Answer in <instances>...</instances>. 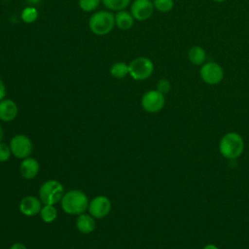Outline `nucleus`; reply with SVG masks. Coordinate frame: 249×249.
<instances>
[{
    "instance_id": "1",
    "label": "nucleus",
    "mask_w": 249,
    "mask_h": 249,
    "mask_svg": "<svg viewBox=\"0 0 249 249\" xmlns=\"http://www.w3.org/2000/svg\"><path fill=\"white\" fill-rule=\"evenodd\" d=\"M61 207L64 212L71 215H80L89 207L87 195L80 190H70L64 194L61 200Z\"/></svg>"
},
{
    "instance_id": "2",
    "label": "nucleus",
    "mask_w": 249,
    "mask_h": 249,
    "mask_svg": "<svg viewBox=\"0 0 249 249\" xmlns=\"http://www.w3.org/2000/svg\"><path fill=\"white\" fill-rule=\"evenodd\" d=\"M115 26V15L109 10H101L92 14L89 19V30L97 35L109 34Z\"/></svg>"
},
{
    "instance_id": "3",
    "label": "nucleus",
    "mask_w": 249,
    "mask_h": 249,
    "mask_svg": "<svg viewBox=\"0 0 249 249\" xmlns=\"http://www.w3.org/2000/svg\"><path fill=\"white\" fill-rule=\"evenodd\" d=\"M243 150V138L236 132H228L220 140L219 151L225 159L235 160L241 156Z\"/></svg>"
},
{
    "instance_id": "4",
    "label": "nucleus",
    "mask_w": 249,
    "mask_h": 249,
    "mask_svg": "<svg viewBox=\"0 0 249 249\" xmlns=\"http://www.w3.org/2000/svg\"><path fill=\"white\" fill-rule=\"evenodd\" d=\"M64 188L57 180H48L40 187L39 198L43 204L54 205L64 196Z\"/></svg>"
},
{
    "instance_id": "5",
    "label": "nucleus",
    "mask_w": 249,
    "mask_h": 249,
    "mask_svg": "<svg viewBox=\"0 0 249 249\" xmlns=\"http://www.w3.org/2000/svg\"><path fill=\"white\" fill-rule=\"evenodd\" d=\"M129 76L135 81H144L154 72L153 61L145 56H139L131 60L128 64Z\"/></svg>"
},
{
    "instance_id": "6",
    "label": "nucleus",
    "mask_w": 249,
    "mask_h": 249,
    "mask_svg": "<svg viewBox=\"0 0 249 249\" xmlns=\"http://www.w3.org/2000/svg\"><path fill=\"white\" fill-rule=\"evenodd\" d=\"M201 80L208 85H217L224 78L223 68L214 61L204 62L199 70Z\"/></svg>"
},
{
    "instance_id": "7",
    "label": "nucleus",
    "mask_w": 249,
    "mask_h": 249,
    "mask_svg": "<svg viewBox=\"0 0 249 249\" xmlns=\"http://www.w3.org/2000/svg\"><path fill=\"white\" fill-rule=\"evenodd\" d=\"M165 104L164 94L157 89L146 91L141 98V106L148 113H157L160 111Z\"/></svg>"
},
{
    "instance_id": "8",
    "label": "nucleus",
    "mask_w": 249,
    "mask_h": 249,
    "mask_svg": "<svg viewBox=\"0 0 249 249\" xmlns=\"http://www.w3.org/2000/svg\"><path fill=\"white\" fill-rule=\"evenodd\" d=\"M12 154L18 159H25L32 152V142L24 134H17L10 141Z\"/></svg>"
},
{
    "instance_id": "9",
    "label": "nucleus",
    "mask_w": 249,
    "mask_h": 249,
    "mask_svg": "<svg viewBox=\"0 0 249 249\" xmlns=\"http://www.w3.org/2000/svg\"><path fill=\"white\" fill-rule=\"evenodd\" d=\"M111 207V201L107 196H97L89 201L88 210L92 217L101 219L106 217L110 213Z\"/></svg>"
},
{
    "instance_id": "10",
    "label": "nucleus",
    "mask_w": 249,
    "mask_h": 249,
    "mask_svg": "<svg viewBox=\"0 0 249 249\" xmlns=\"http://www.w3.org/2000/svg\"><path fill=\"white\" fill-rule=\"evenodd\" d=\"M155 7L152 0H134L130 5V13L134 19L143 21L150 18Z\"/></svg>"
},
{
    "instance_id": "11",
    "label": "nucleus",
    "mask_w": 249,
    "mask_h": 249,
    "mask_svg": "<svg viewBox=\"0 0 249 249\" xmlns=\"http://www.w3.org/2000/svg\"><path fill=\"white\" fill-rule=\"evenodd\" d=\"M18 207L20 212L24 216L31 217L40 213V210L42 208V201L36 196H26L21 198Z\"/></svg>"
},
{
    "instance_id": "12",
    "label": "nucleus",
    "mask_w": 249,
    "mask_h": 249,
    "mask_svg": "<svg viewBox=\"0 0 249 249\" xmlns=\"http://www.w3.org/2000/svg\"><path fill=\"white\" fill-rule=\"evenodd\" d=\"M40 169L39 162L33 158H25L21 160L19 165L20 175L25 179H33L37 176Z\"/></svg>"
},
{
    "instance_id": "13",
    "label": "nucleus",
    "mask_w": 249,
    "mask_h": 249,
    "mask_svg": "<svg viewBox=\"0 0 249 249\" xmlns=\"http://www.w3.org/2000/svg\"><path fill=\"white\" fill-rule=\"evenodd\" d=\"M18 106L12 99H3L0 101V120L3 122H12L18 115Z\"/></svg>"
},
{
    "instance_id": "14",
    "label": "nucleus",
    "mask_w": 249,
    "mask_h": 249,
    "mask_svg": "<svg viewBox=\"0 0 249 249\" xmlns=\"http://www.w3.org/2000/svg\"><path fill=\"white\" fill-rule=\"evenodd\" d=\"M95 221L94 217H92L90 214H85L82 213L78 215L76 220V227L78 231L82 233H90L95 230Z\"/></svg>"
},
{
    "instance_id": "15",
    "label": "nucleus",
    "mask_w": 249,
    "mask_h": 249,
    "mask_svg": "<svg viewBox=\"0 0 249 249\" xmlns=\"http://www.w3.org/2000/svg\"><path fill=\"white\" fill-rule=\"evenodd\" d=\"M134 18L131 13L126 10L118 11L115 14V25L122 30H128L134 24Z\"/></svg>"
},
{
    "instance_id": "16",
    "label": "nucleus",
    "mask_w": 249,
    "mask_h": 249,
    "mask_svg": "<svg viewBox=\"0 0 249 249\" xmlns=\"http://www.w3.org/2000/svg\"><path fill=\"white\" fill-rule=\"evenodd\" d=\"M189 60L195 65H202L206 59V53L200 46H193L188 52Z\"/></svg>"
},
{
    "instance_id": "17",
    "label": "nucleus",
    "mask_w": 249,
    "mask_h": 249,
    "mask_svg": "<svg viewBox=\"0 0 249 249\" xmlns=\"http://www.w3.org/2000/svg\"><path fill=\"white\" fill-rule=\"evenodd\" d=\"M110 74L116 79H124L129 75V66L124 61H117L112 64L110 68Z\"/></svg>"
},
{
    "instance_id": "18",
    "label": "nucleus",
    "mask_w": 249,
    "mask_h": 249,
    "mask_svg": "<svg viewBox=\"0 0 249 249\" xmlns=\"http://www.w3.org/2000/svg\"><path fill=\"white\" fill-rule=\"evenodd\" d=\"M39 214L45 223H52L57 218V210L53 205L51 204H44Z\"/></svg>"
},
{
    "instance_id": "19",
    "label": "nucleus",
    "mask_w": 249,
    "mask_h": 249,
    "mask_svg": "<svg viewBox=\"0 0 249 249\" xmlns=\"http://www.w3.org/2000/svg\"><path fill=\"white\" fill-rule=\"evenodd\" d=\"M39 16L38 10L35 6H26L20 13V18L24 23L30 24L37 20Z\"/></svg>"
},
{
    "instance_id": "20",
    "label": "nucleus",
    "mask_w": 249,
    "mask_h": 249,
    "mask_svg": "<svg viewBox=\"0 0 249 249\" xmlns=\"http://www.w3.org/2000/svg\"><path fill=\"white\" fill-rule=\"evenodd\" d=\"M131 0H101L102 4L109 11H122L125 10L130 4Z\"/></svg>"
},
{
    "instance_id": "21",
    "label": "nucleus",
    "mask_w": 249,
    "mask_h": 249,
    "mask_svg": "<svg viewBox=\"0 0 249 249\" xmlns=\"http://www.w3.org/2000/svg\"><path fill=\"white\" fill-rule=\"evenodd\" d=\"M100 3L101 0H78L80 9L87 13L95 11Z\"/></svg>"
},
{
    "instance_id": "22",
    "label": "nucleus",
    "mask_w": 249,
    "mask_h": 249,
    "mask_svg": "<svg viewBox=\"0 0 249 249\" xmlns=\"http://www.w3.org/2000/svg\"><path fill=\"white\" fill-rule=\"evenodd\" d=\"M156 10L161 13H167L173 9V0H152Z\"/></svg>"
},
{
    "instance_id": "23",
    "label": "nucleus",
    "mask_w": 249,
    "mask_h": 249,
    "mask_svg": "<svg viewBox=\"0 0 249 249\" xmlns=\"http://www.w3.org/2000/svg\"><path fill=\"white\" fill-rule=\"evenodd\" d=\"M12 155L10 145H7L3 142H0V162L7 161Z\"/></svg>"
},
{
    "instance_id": "24",
    "label": "nucleus",
    "mask_w": 249,
    "mask_h": 249,
    "mask_svg": "<svg viewBox=\"0 0 249 249\" xmlns=\"http://www.w3.org/2000/svg\"><path fill=\"white\" fill-rule=\"evenodd\" d=\"M171 89V84L167 79H160L158 83H157V90L160 91L162 94H166L167 92H169Z\"/></svg>"
},
{
    "instance_id": "25",
    "label": "nucleus",
    "mask_w": 249,
    "mask_h": 249,
    "mask_svg": "<svg viewBox=\"0 0 249 249\" xmlns=\"http://www.w3.org/2000/svg\"><path fill=\"white\" fill-rule=\"evenodd\" d=\"M6 96V87L4 82L0 79V101L3 100Z\"/></svg>"
},
{
    "instance_id": "26",
    "label": "nucleus",
    "mask_w": 249,
    "mask_h": 249,
    "mask_svg": "<svg viewBox=\"0 0 249 249\" xmlns=\"http://www.w3.org/2000/svg\"><path fill=\"white\" fill-rule=\"evenodd\" d=\"M10 249H27V248H26V246H25L24 244L19 243V242H17V243H14V244L10 247Z\"/></svg>"
},
{
    "instance_id": "27",
    "label": "nucleus",
    "mask_w": 249,
    "mask_h": 249,
    "mask_svg": "<svg viewBox=\"0 0 249 249\" xmlns=\"http://www.w3.org/2000/svg\"><path fill=\"white\" fill-rule=\"evenodd\" d=\"M25 1H26V3H27L29 6H35V5L39 4L41 0H25Z\"/></svg>"
},
{
    "instance_id": "28",
    "label": "nucleus",
    "mask_w": 249,
    "mask_h": 249,
    "mask_svg": "<svg viewBox=\"0 0 249 249\" xmlns=\"http://www.w3.org/2000/svg\"><path fill=\"white\" fill-rule=\"evenodd\" d=\"M202 249H219V248L214 244H207Z\"/></svg>"
},
{
    "instance_id": "29",
    "label": "nucleus",
    "mask_w": 249,
    "mask_h": 249,
    "mask_svg": "<svg viewBox=\"0 0 249 249\" xmlns=\"http://www.w3.org/2000/svg\"><path fill=\"white\" fill-rule=\"evenodd\" d=\"M3 135H4V131H3V128H2V126L0 125V142H2V139H3Z\"/></svg>"
},
{
    "instance_id": "30",
    "label": "nucleus",
    "mask_w": 249,
    "mask_h": 249,
    "mask_svg": "<svg viewBox=\"0 0 249 249\" xmlns=\"http://www.w3.org/2000/svg\"><path fill=\"white\" fill-rule=\"evenodd\" d=\"M214 2H218V3H222V2H225L226 0H213Z\"/></svg>"
}]
</instances>
